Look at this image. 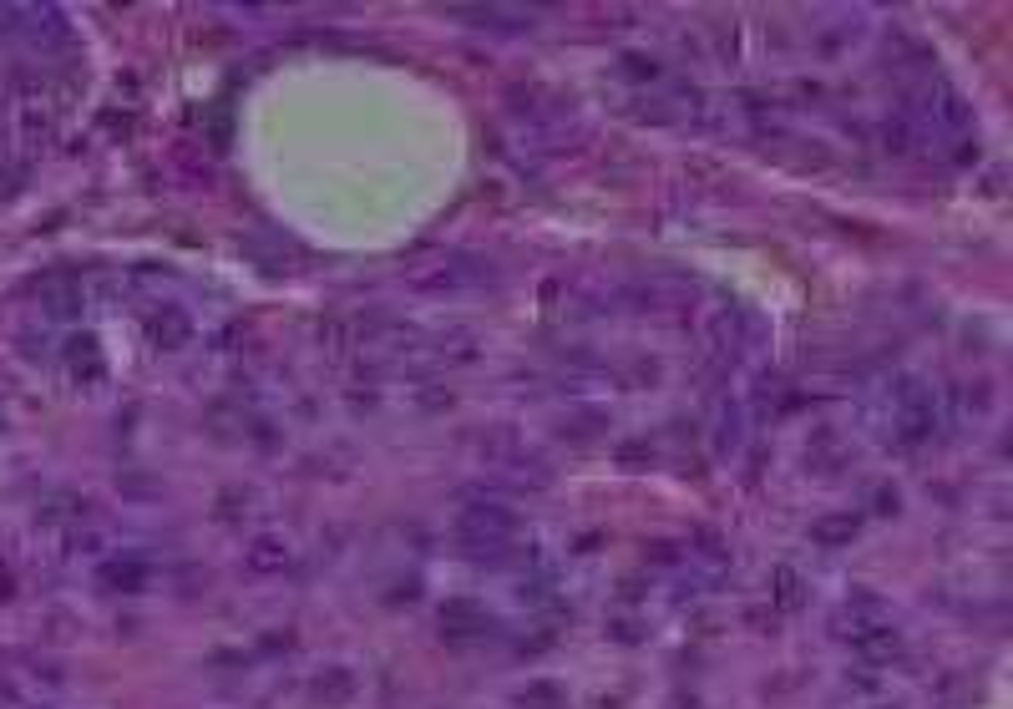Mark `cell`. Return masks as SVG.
Segmentation results:
<instances>
[{
	"mask_svg": "<svg viewBox=\"0 0 1013 709\" xmlns=\"http://www.w3.org/2000/svg\"><path fill=\"white\" fill-rule=\"evenodd\" d=\"M188 335H193V325H188V314H178V309H163L158 320H152V340H158L163 350L188 345Z\"/></svg>",
	"mask_w": 1013,
	"mask_h": 709,
	"instance_id": "obj_11",
	"label": "cell"
},
{
	"mask_svg": "<svg viewBox=\"0 0 1013 709\" xmlns=\"http://www.w3.org/2000/svg\"><path fill=\"white\" fill-rule=\"evenodd\" d=\"M618 71L629 76V82H664V66L654 61V56H639V51H629L618 61Z\"/></svg>",
	"mask_w": 1013,
	"mask_h": 709,
	"instance_id": "obj_13",
	"label": "cell"
},
{
	"mask_svg": "<svg viewBox=\"0 0 1013 709\" xmlns=\"http://www.w3.org/2000/svg\"><path fill=\"white\" fill-rule=\"evenodd\" d=\"M770 598H775V608H786V613H791V608H801V598H806V583H801V573L781 563V568L770 573Z\"/></svg>",
	"mask_w": 1013,
	"mask_h": 709,
	"instance_id": "obj_10",
	"label": "cell"
},
{
	"mask_svg": "<svg viewBox=\"0 0 1013 709\" xmlns=\"http://www.w3.org/2000/svg\"><path fill=\"white\" fill-rule=\"evenodd\" d=\"M416 294H431V299H451V294H477L487 284H497V269L477 254H451V259H436L426 269H416L406 279Z\"/></svg>",
	"mask_w": 1013,
	"mask_h": 709,
	"instance_id": "obj_3",
	"label": "cell"
},
{
	"mask_svg": "<svg viewBox=\"0 0 1013 709\" xmlns=\"http://www.w3.org/2000/svg\"><path fill=\"white\" fill-rule=\"evenodd\" d=\"M872 507H877V512H882V517H892V512H897V507H902V497H897V492H892V487H882V492H877V497H872Z\"/></svg>",
	"mask_w": 1013,
	"mask_h": 709,
	"instance_id": "obj_16",
	"label": "cell"
},
{
	"mask_svg": "<svg viewBox=\"0 0 1013 709\" xmlns=\"http://www.w3.org/2000/svg\"><path fill=\"white\" fill-rule=\"evenodd\" d=\"M856 532H862V512H831V517L811 522L816 547H846V542H856Z\"/></svg>",
	"mask_w": 1013,
	"mask_h": 709,
	"instance_id": "obj_8",
	"label": "cell"
},
{
	"mask_svg": "<svg viewBox=\"0 0 1013 709\" xmlns=\"http://www.w3.org/2000/svg\"><path fill=\"white\" fill-rule=\"evenodd\" d=\"M902 117L917 127V137H932V142L963 137V132L973 127V107H968V97H963L953 82H943V76H932L922 92H912V102H907Z\"/></svg>",
	"mask_w": 1013,
	"mask_h": 709,
	"instance_id": "obj_2",
	"label": "cell"
},
{
	"mask_svg": "<svg viewBox=\"0 0 1013 709\" xmlns=\"http://www.w3.org/2000/svg\"><path fill=\"white\" fill-rule=\"evenodd\" d=\"M740 426H745V421H740V411H735V406H725V411H720V426H715V446H720V451H735V446L745 441V436H740Z\"/></svg>",
	"mask_w": 1013,
	"mask_h": 709,
	"instance_id": "obj_14",
	"label": "cell"
},
{
	"mask_svg": "<svg viewBox=\"0 0 1013 709\" xmlns=\"http://www.w3.org/2000/svg\"><path fill=\"white\" fill-rule=\"evenodd\" d=\"M943 411H953V421H988V416H993V385H988V380H973V385L948 390V406H943Z\"/></svg>",
	"mask_w": 1013,
	"mask_h": 709,
	"instance_id": "obj_6",
	"label": "cell"
},
{
	"mask_svg": "<svg viewBox=\"0 0 1013 709\" xmlns=\"http://www.w3.org/2000/svg\"><path fill=\"white\" fill-rule=\"evenodd\" d=\"M943 396L922 375H892L862 401V426L887 446H922L943 426Z\"/></svg>",
	"mask_w": 1013,
	"mask_h": 709,
	"instance_id": "obj_1",
	"label": "cell"
},
{
	"mask_svg": "<svg viewBox=\"0 0 1013 709\" xmlns=\"http://www.w3.org/2000/svg\"><path fill=\"white\" fill-rule=\"evenodd\" d=\"M856 654H862L867 664H887V659H897L902 654V628L892 623V628H877V634H867L862 644H851Z\"/></svg>",
	"mask_w": 1013,
	"mask_h": 709,
	"instance_id": "obj_9",
	"label": "cell"
},
{
	"mask_svg": "<svg viewBox=\"0 0 1013 709\" xmlns=\"http://www.w3.org/2000/svg\"><path fill=\"white\" fill-rule=\"evenodd\" d=\"M892 608L877 598V593H851L836 613H831V634L846 639V644H862L867 634H877V628H892Z\"/></svg>",
	"mask_w": 1013,
	"mask_h": 709,
	"instance_id": "obj_4",
	"label": "cell"
},
{
	"mask_svg": "<svg viewBox=\"0 0 1013 709\" xmlns=\"http://www.w3.org/2000/svg\"><path fill=\"white\" fill-rule=\"evenodd\" d=\"M107 583H117V588H137V583H142V573H137V568H112V573H107Z\"/></svg>",
	"mask_w": 1013,
	"mask_h": 709,
	"instance_id": "obj_17",
	"label": "cell"
},
{
	"mask_svg": "<svg viewBox=\"0 0 1013 709\" xmlns=\"http://www.w3.org/2000/svg\"><path fill=\"white\" fill-rule=\"evenodd\" d=\"M568 694L553 679H532L527 689H517V709H563Z\"/></svg>",
	"mask_w": 1013,
	"mask_h": 709,
	"instance_id": "obj_12",
	"label": "cell"
},
{
	"mask_svg": "<svg viewBox=\"0 0 1013 709\" xmlns=\"http://www.w3.org/2000/svg\"><path fill=\"white\" fill-rule=\"evenodd\" d=\"M330 674H335V679H320V684H315V689H320V699H335V704H340V699H350V694H355V679H350L345 669H330Z\"/></svg>",
	"mask_w": 1013,
	"mask_h": 709,
	"instance_id": "obj_15",
	"label": "cell"
},
{
	"mask_svg": "<svg viewBox=\"0 0 1013 709\" xmlns=\"http://www.w3.org/2000/svg\"><path fill=\"white\" fill-rule=\"evenodd\" d=\"M451 21H466L477 31H532L537 11H517V6H451Z\"/></svg>",
	"mask_w": 1013,
	"mask_h": 709,
	"instance_id": "obj_5",
	"label": "cell"
},
{
	"mask_svg": "<svg viewBox=\"0 0 1013 709\" xmlns=\"http://www.w3.org/2000/svg\"><path fill=\"white\" fill-rule=\"evenodd\" d=\"M289 563H294L289 537H254L249 553H244V568H249V573H284Z\"/></svg>",
	"mask_w": 1013,
	"mask_h": 709,
	"instance_id": "obj_7",
	"label": "cell"
}]
</instances>
